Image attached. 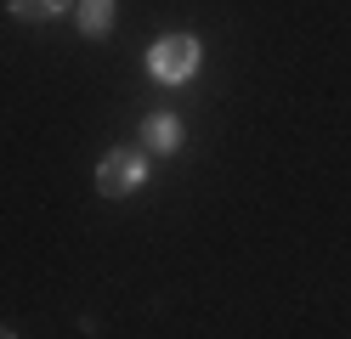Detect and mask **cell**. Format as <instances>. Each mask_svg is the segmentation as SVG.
I'll return each instance as SVG.
<instances>
[{"label": "cell", "mask_w": 351, "mask_h": 339, "mask_svg": "<svg viewBox=\"0 0 351 339\" xmlns=\"http://www.w3.org/2000/svg\"><path fill=\"white\" fill-rule=\"evenodd\" d=\"M142 136H147L153 153H176L182 147V119H176V113H153V119L142 125Z\"/></svg>", "instance_id": "3"}, {"label": "cell", "mask_w": 351, "mask_h": 339, "mask_svg": "<svg viewBox=\"0 0 351 339\" xmlns=\"http://www.w3.org/2000/svg\"><path fill=\"white\" fill-rule=\"evenodd\" d=\"M193 68H199V40H193V34H165V40L147 51V74L159 79V85L193 79Z\"/></svg>", "instance_id": "1"}, {"label": "cell", "mask_w": 351, "mask_h": 339, "mask_svg": "<svg viewBox=\"0 0 351 339\" xmlns=\"http://www.w3.org/2000/svg\"><path fill=\"white\" fill-rule=\"evenodd\" d=\"M0 339H17V334H12V328H0Z\"/></svg>", "instance_id": "6"}, {"label": "cell", "mask_w": 351, "mask_h": 339, "mask_svg": "<svg viewBox=\"0 0 351 339\" xmlns=\"http://www.w3.org/2000/svg\"><path fill=\"white\" fill-rule=\"evenodd\" d=\"M80 6V0H12V17H23V23H51L57 12H69Z\"/></svg>", "instance_id": "5"}, {"label": "cell", "mask_w": 351, "mask_h": 339, "mask_svg": "<svg viewBox=\"0 0 351 339\" xmlns=\"http://www.w3.org/2000/svg\"><path fill=\"white\" fill-rule=\"evenodd\" d=\"M147 181V164L130 147H114V153H102V164H97V192H108V198H130Z\"/></svg>", "instance_id": "2"}, {"label": "cell", "mask_w": 351, "mask_h": 339, "mask_svg": "<svg viewBox=\"0 0 351 339\" xmlns=\"http://www.w3.org/2000/svg\"><path fill=\"white\" fill-rule=\"evenodd\" d=\"M74 12H80V34H91V40L114 29V0H80Z\"/></svg>", "instance_id": "4"}]
</instances>
